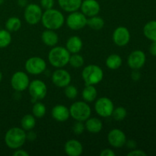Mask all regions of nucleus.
I'll return each instance as SVG.
<instances>
[{
	"instance_id": "nucleus-1",
	"label": "nucleus",
	"mask_w": 156,
	"mask_h": 156,
	"mask_svg": "<svg viewBox=\"0 0 156 156\" xmlns=\"http://www.w3.org/2000/svg\"><path fill=\"white\" fill-rule=\"evenodd\" d=\"M41 22L45 28L56 30L63 25L65 18L60 11L50 9L45 10V12L43 13Z\"/></svg>"
},
{
	"instance_id": "nucleus-2",
	"label": "nucleus",
	"mask_w": 156,
	"mask_h": 156,
	"mask_svg": "<svg viewBox=\"0 0 156 156\" xmlns=\"http://www.w3.org/2000/svg\"><path fill=\"white\" fill-rule=\"evenodd\" d=\"M27 140L24 129L20 127H12L5 135V143L12 149H20Z\"/></svg>"
},
{
	"instance_id": "nucleus-3",
	"label": "nucleus",
	"mask_w": 156,
	"mask_h": 156,
	"mask_svg": "<svg viewBox=\"0 0 156 156\" xmlns=\"http://www.w3.org/2000/svg\"><path fill=\"white\" fill-rule=\"evenodd\" d=\"M70 53L64 47H53L48 53L50 63L56 68H62L69 63Z\"/></svg>"
},
{
	"instance_id": "nucleus-4",
	"label": "nucleus",
	"mask_w": 156,
	"mask_h": 156,
	"mask_svg": "<svg viewBox=\"0 0 156 156\" xmlns=\"http://www.w3.org/2000/svg\"><path fill=\"white\" fill-rule=\"evenodd\" d=\"M82 77L85 85H95L102 81L104 78V72L98 66L91 64L85 66L82 70Z\"/></svg>"
},
{
	"instance_id": "nucleus-5",
	"label": "nucleus",
	"mask_w": 156,
	"mask_h": 156,
	"mask_svg": "<svg viewBox=\"0 0 156 156\" xmlns=\"http://www.w3.org/2000/svg\"><path fill=\"white\" fill-rule=\"evenodd\" d=\"M70 116L76 121H85L91 114V109L86 101L74 102L69 108Z\"/></svg>"
},
{
	"instance_id": "nucleus-6",
	"label": "nucleus",
	"mask_w": 156,
	"mask_h": 156,
	"mask_svg": "<svg viewBox=\"0 0 156 156\" xmlns=\"http://www.w3.org/2000/svg\"><path fill=\"white\" fill-rule=\"evenodd\" d=\"M28 91L31 97L32 102L43 100L47 96V86L43 81L35 79L30 82L28 85Z\"/></svg>"
},
{
	"instance_id": "nucleus-7",
	"label": "nucleus",
	"mask_w": 156,
	"mask_h": 156,
	"mask_svg": "<svg viewBox=\"0 0 156 156\" xmlns=\"http://www.w3.org/2000/svg\"><path fill=\"white\" fill-rule=\"evenodd\" d=\"M43 12L41 7L38 5L31 3L27 4L24 9V16L26 22L31 25L38 24L41 21Z\"/></svg>"
},
{
	"instance_id": "nucleus-8",
	"label": "nucleus",
	"mask_w": 156,
	"mask_h": 156,
	"mask_svg": "<svg viewBox=\"0 0 156 156\" xmlns=\"http://www.w3.org/2000/svg\"><path fill=\"white\" fill-rule=\"evenodd\" d=\"M87 17L82 12H70L66 18V24L73 30H79L87 25Z\"/></svg>"
},
{
	"instance_id": "nucleus-9",
	"label": "nucleus",
	"mask_w": 156,
	"mask_h": 156,
	"mask_svg": "<svg viewBox=\"0 0 156 156\" xmlns=\"http://www.w3.org/2000/svg\"><path fill=\"white\" fill-rule=\"evenodd\" d=\"M25 69L29 74L40 75L44 73L47 69L45 60L39 56H32L25 62Z\"/></svg>"
},
{
	"instance_id": "nucleus-10",
	"label": "nucleus",
	"mask_w": 156,
	"mask_h": 156,
	"mask_svg": "<svg viewBox=\"0 0 156 156\" xmlns=\"http://www.w3.org/2000/svg\"><path fill=\"white\" fill-rule=\"evenodd\" d=\"M114 109V103L108 98H100L94 104V110L96 113L101 117H111Z\"/></svg>"
},
{
	"instance_id": "nucleus-11",
	"label": "nucleus",
	"mask_w": 156,
	"mask_h": 156,
	"mask_svg": "<svg viewBox=\"0 0 156 156\" xmlns=\"http://www.w3.org/2000/svg\"><path fill=\"white\" fill-rule=\"evenodd\" d=\"M30 84L29 77L25 73L18 71L14 73L11 79V85L15 91L21 92L28 88Z\"/></svg>"
},
{
	"instance_id": "nucleus-12",
	"label": "nucleus",
	"mask_w": 156,
	"mask_h": 156,
	"mask_svg": "<svg viewBox=\"0 0 156 156\" xmlns=\"http://www.w3.org/2000/svg\"><path fill=\"white\" fill-rule=\"evenodd\" d=\"M113 41L118 47H124L130 41V33L127 27L120 26L114 30L112 36Z\"/></svg>"
},
{
	"instance_id": "nucleus-13",
	"label": "nucleus",
	"mask_w": 156,
	"mask_h": 156,
	"mask_svg": "<svg viewBox=\"0 0 156 156\" xmlns=\"http://www.w3.org/2000/svg\"><path fill=\"white\" fill-rule=\"evenodd\" d=\"M146 61V54L143 51L136 50L133 51L128 56V66L132 69H140L145 65Z\"/></svg>"
},
{
	"instance_id": "nucleus-14",
	"label": "nucleus",
	"mask_w": 156,
	"mask_h": 156,
	"mask_svg": "<svg viewBox=\"0 0 156 156\" xmlns=\"http://www.w3.org/2000/svg\"><path fill=\"white\" fill-rule=\"evenodd\" d=\"M72 78L69 73L65 69L58 68L52 75V82L59 88H65L71 82Z\"/></svg>"
},
{
	"instance_id": "nucleus-15",
	"label": "nucleus",
	"mask_w": 156,
	"mask_h": 156,
	"mask_svg": "<svg viewBox=\"0 0 156 156\" xmlns=\"http://www.w3.org/2000/svg\"><path fill=\"white\" fill-rule=\"evenodd\" d=\"M108 143L111 146L114 148L123 147L126 145V134L119 129H113L109 132L108 135Z\"/></svg>"
},
{
	"instance_id": "nucleus-16",
	"label": "nucleus",
	"mask_w": 156,
	"mask_h": 156,
	"mask_svg": "<svg viewBox=\"0 0 156 156\" xmlns=\"http://www.w3.org/2000/svg\"><path fill=\"white\" fill-rule=\"evenodd\" d=\"M81 11L86 17H92L100 12V4L96 0H84L80 6Z\"/></svg>"
},
{
	"instance_id": "nucleus-17",
	"label": "nucleus",
	"mask_w": 156,
	"mask_h": 156,
	"mask_svg": "<svg viewBox=\"0 0 156 156\" xmlns=\"http://www.w3.org/2000/svg\"><path fill=\"white\" fill-rule=\"evenodd\" d=\"M64 150L69 156H79L83 152V146L78 140H70L66 143Z\"/></svg>"
},
{
	"instance_id": "nucleus-18",
	"label": "nucleus",
	"mask_w": 156,
	"mask_h": 156,
	"mask_svg": "<svg viewBox=\"0 0 156 156\" xmlns=\"http://www.w3.org/2000/svg\"><path fill=\"white\" fill-rule=\"evenodd\" d=\"M51 115L55 120L58 122L66 121L70 117L69 109L65 105H57L53 107L51 111Z\"/></svg>"
},
{
	"instance_id": "nucleus-19",
	"label": "nucleus",
	"mask_w": 156,
	"mask_h": 156,
	"mask_svg": "<svg viewBox=\"0 0 156 156\" xmlns=\"http://www.w3.org/2000/svg\"><path fill=\"white\" fill-rule=\"evenodd\" d=\"M83 47V42L82 39L78 36H73L69 37L66 44V48L67 49L70 54L78 53L81 51Z\"/></svg>"
},
{
	"instance_id": "nucleus-20",
	"label": "nucleus",
	"mask_w": 156,
	"mask_h": 156,
	"mask_svg": "<svg viewBox=\"0 0 156 156\" xmlns=\"http://www.w3.org/2000/svg\"><path fill=\"white\" fill-rule=\"evenodd\" d=\"M41 40L45 45L48 47H55L59 41V37L55 30L47 29L41 34Z\"/></svg>"
},
{
	"instance_id": "nucleus-21",
	"label": "nucleus",
	"mask_w": 156,
	"mask_h": 156,
	"mask_svg": "<svg viewBox=\"0 0 156 156\" xmlns=\"http://www.w3.org/2000/svg\"><path fill=\"white\" fill-rule=\"evenodd\" d=\"M82 0H58L61 9L66 12H73L80 9Z\"/></svg>"
},
{
	"instance_id": "nucleus-22",
	"label": "nucleus",
	"mask_w": 156,
	"mask_h": 156,
	"mask_svg": "<svg viewBox=\"0 0 156 156\" xmlns=\"http://www.w3.org/2000/svg\"><path fill=\"white\" fill-rule=\"evenodd\" d=\"M85 129L91 133H98L103 128L101 120L96 117H91L85 120Z\"/></svg>"
},
{
	"instance_id": "nucleus-23",
	"label": "nucleus",
	"mask_w": 156,
	"mask_h": 156,
	"mask_svg": "<svg viewBox=\"0 0 156 156\" xmlns=\"http://www.w3.org/2000/svg\"><path fill=\"white\" fill-rule=\"evenodd\" d=\"M98 96V91L94 85H86L82 92V97L86 102H92Z\"/></svg>"
},
{
	"instance_id": "nucleus-24",
	"label": "nucleus",
	"mask_w": 156,
	"mask_h": 156,
	"mask_svg": "<svg viewBox=\"0 0 156 156\" xmlns=\"http://www.w3.org/2000/svg\"><path fill=\"white\" fill-rule=\"evenodd\" d=\"M123 59L121 56L118 54H111L105 61L107 67L110 69H117L122 66Z\"/></svg>"
},
{
	"instance_id": "nucleus-25",
	"label": "nucleus",
	"mask_w": 156,
	"mask_h": 156,
	"mask_svg": "<svg viewBox=\"0 0 156 156\" xmlns=\"http://www.w3.org/2000/svg\"><path fill=\"white\" fill-rule=\"evenodd\" d=\"M145 37L152 41H156V21H150L143 27Z\"/></svg>"
},
{
	"instance_id": "nucleus-26",
	"label": "nucleus",
	"mask_w": 156,
	"mask_h": 156,
	"mask_svg": "<svg viewBox=\"0 0 156 156\" xmlns=\"http://www.w3.org/2000/svg\"><path fill=\"white\" fill-rule=\"evenodd\" d=\"M36 119L33 114H26L21 120V126L23 129L30 131L35 127Z\"/></svg>"
},
{
	"instance_id": "nucleus-27",
	"label": "nucleus",
	"mask_w": 156,
	"mask_h": 156,
	"mask_svg": "<svg viewBox=\"0 0 156 156\" xmlns=\"http://www.w3.org/2000/svg\"><path fill=\"white\" fill-rule=\"evenodd\" d=\"M87 25L90 27L92 30H100L105 26V21L101 17L97 16H92L89 17V18L87 19Z\"/></svg>"
},
{
	"instance_id": "nucleus-28",
	"label": "nucleus",
	"mask_w": 156,
	"mask_h": 156,
	"mask_svg": "<svg viewBox=\"0 0 156 156\" xmlns=\"http://www.w3.org/2000/svg\"><path fill=\"white\" fill-rule=\"evenodd\" d=\"M21 27V21L17 17H11L6 21L5 28L9 32H15Z\"/></svg>"
},
{
	"instance_id": "nucleus-29",
	"label": "nucleus",
	"mask_w": 156,
	"mask_h": 156,
	"mask_svg": "<svg viewBox=\"0 0 156 156\" xmlns=\"http://www.w3.org/2000/svg\"><path fill=\"white\" fill-rule=\"evenodd\" d=\"M47 112L46 106L40 101H36L34 103L33 108H32V114L37 118H41L44 117Z\"/></svg>"
},
{
	"instance_id": "nucleus-30",
	"label": "nucleus",
	"mask_w": 156,
	"mask_h": 156,
	"mask_svg": "<svg viewBox=\"0 0 156 156\" xmlns=\"http://www.w3.org/2000/svg\"><path fill=\"white\" fill-rule=\"evenodd\" d=\"M12 42V35L6 29L0 30V48H5Z\"/></svg>"
},
{
	"instance_id": "nucleus-31",
	"label": "nucleus",
	"mask_w": 156,
	"mask_h": 156,
	"mask_svg": "<svg viewBox=\"0 0 156 156\" xmlns=\"http://www.w3.org/2000/svg\"><path fill=\"white\" fill-rule=\"evenodd\" d=\"M69 63L74 68H80L84 65L85 60H84L83 56L79 55V53H73L70 55Z\"/></svg>"
},
{
	"instance_id": "nucleus-32",
	"label": "nucleus",
	"mask_w": 156,
	"mask_h": 156,
	"mask_svg": "<svg viewBox=\"0 0 156 156\" xmlns=\"http://www.w3.org/2000/svg\"><path fill=\"white\" fill-rule=\"evenodd\" d=\"M127 115V111L123 107H118L114 109L112 113V117L117 121H122L126 118Z\"/></svg>"
},
{
	"instance_id": "nucleus-33",
	"label": "nucleus",
	"mask_w": 156,
	"mask_h": 156,
	"mask_svg": "<svg viewBox=\"0 0 156 156\" xmlns=\"http://www.w3.org/2000/svg\"><path fill=\"white\" fill-rule=\"evenodd\" d=\"M64 93L69 99H75L78 95V89L76 86L69 84L65 87Z\"/></svg>"
},
{
	"instance_id": "nucleus-34",
	"label": "nucleus",
	"mask_w": 156,
	"mask_h": 156,
	"mask_svg": "<svg viewBox=\"0 0 156 156\" xmlns=\"http://www.w3.org/2000/svg\"><path fill=\"white\" fill-rule=\"evenodd\" d=\"M85 126L82 121H76L73 126V130L76 135H80L84 132Z\"/></svg>"
},
{
	"instance_id": "nucleus-35",
	"label": "nucleus",
	"mask_w": 156,
	"mask_h": 156,
	"mask_svg": "<svg viewBox=\"0 0 156 156\" xmlns=\"http://www.w3.org/2000/svg\"><path fill=\"white\" fill-rule=\"evenodd\" d=\"M41 5L45 10L53 9L54 5V0H41Z\"/></svg>"
},
{
	"instance_id": "nucleus-36",
	"label": "nucleus",
	"mask_w": 156,
	"mask_h": 156,
	"mask_svg": "<svg viewBox=\"0 0 156 156\" xmlns=\"http://www.w3.org/2000/svg\"><path fill=\"white\" fill-rule=\"evenodd\" d=\"M147 154L143 150L140 149H133L131 150L129 153L127 154L128 156H146Z\"/></svg>"
},
{
	"instance_id": "nucleus-37",
	"label": "nucleus",
	"mask_w": 156,
	"mask_h": 156,
	"mask_svg": "<svg viewBox=\"0 0 156 156\" xmlns=\"http://www.w3.org/2000/svg\"><path fill=\"white\" fill-rule=\"evenodd\" d=\"M101 156H115L116 153L111 149H105L100 153Z\"/></svg>"
},
{
	"instance_id": "nucleus-38",
	"label": "nucleus",
	"mask_w": 156,
	"mask_h": 156,
	"mask_svg": "<svg viewBox=\"0 0 156 156\" xmlns=\"http://www.w3.org/2000/svg\"><path fill=\"white\" fill-rule=\"evenodd\" d=\"M131 78L133 81L140 80V78H141V74L138 71V69H133V71L131 73Z\"/></svg>"
},
{
	"instance_id": "nucleus-39",
	"label": "nucleus",
	"mask_w": 156,
	"mask_h": 156,
	"mask_svg": "<svg viewBox=\"0 0 156 156\" xmlns=\"http://www.w3.org/2000/svg\"><path fill=\"white\" fill-rule=\"evenodd\" d=\"M14 156H29V153L26 152L24 149H17L13 153Z\"/></svg>"
},
{
	"instance_id": "nucleus-40",
	"label": "nucleus",
	"mask_w": 156,
	"mask_h": 156,
	"mask_svg": "<svg viewBox=\"0 0 156 156\" xmlns=\"http://www.w3.org/2000/svg\"><path fill=\"white\" fill-rule=\"evenodd\" d=\"M149 52L152 56H156V41H152L149 47Z\"/></svg>"
},
{
	"instance_id": "nucleus-41",
	"label": "nucleus",
	"mask_w": 156,
	"mask_h": 156,
	"mask_svg": "<svg viewBox=\"0 0 156 156\" xmlns=\"http://www.w3.org/2000/svg\"><path fill=\"white\" fill-rule=\"evenodd\" d=\"M36 137V133H34L33 131L30 130V132H28V133H26V138H27V140H30V141H34V140H35Z\"/></svg>"
},
{
	"instance_id": "nucleus-42",
	"label": "nucleus",
	"mask_w": 156,
	"mask_h": 156,
	"mask_svg": "<svg viewBox=\"0 0 156 156\" xmlns=\"http://www.w3.org/2000/svg\"><path fill=\"white\" fill-rule=\"evenodd\" d=\"M126 146L130 149H134L136 148V142L133 141V140H129V141H126Z\"/></svg>"
},
{
	"instance_id": "nucleus-43",
	"label": "nucleus",
	"mask_w": 156,
	"mask_h": 156,
	"mask_svg": "<svg viewBox=\"0 0 156 156\" xmlns=\"http://www.w3.org/2000/svg\"><path fill=\"white\" fill-rule=\"evenodd\" d=\"M18 5H19L20 6H21V7H23V6H25L26 7V5H27V0H18Z\"/></svg>"
},
{
	"instance_id": "nucleus-44",
	"label": "nucleus",
	"mask_w": 156,
	"mask_h": 156,
	"mask_svg": "<svg viewBox=\"0 0 156 156\" xmlns=\"http://www.w3.org/2000/svg\"><path fill=\"white\" fill-rule=\"evenodd\" d=\"M2 79V72L0 71V82H1Z\"/></svg>"
},
{
	"instance_id": "nucleus-45",
	"label": "nucleus",
	"mask_w": 156,
	"mask_h": 156,
	"mask_svg": "<svg viewBox=\"0 0 156 156\" xmlns=\"http://www.w3.org/2000/svg\"><path fill=\"white\" fill-rule=\"evenodd\" d=\"M3 2H4V0H0V5H2L3 3Z\"/></svg>"
}]
</instances>
